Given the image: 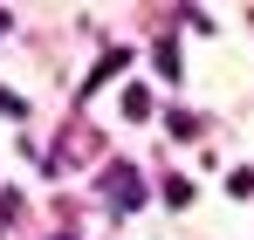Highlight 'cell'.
Masks as SVG:
<instances>
[{"label": "cell", "mask_w": 254, "mask_h": 240, "mask_svg": "<svg viewBox=\"0 0 254 240\" xmlns=\"http://www.w3.org/2000/svg\"><path fill=\"white\" fill-rule=\"evenodd\" d=\"M103 192H110L117 213H137V199H144V185H137V172H130V165H110V172H103Z\"/></svg>", "instance_id": "obj_1"}, {"label": "cell", "mask_w": 254, "mask_h": 240, "mask_svg": "<svg viewBox=\"0 0 254 240\" xmlns=\"http://www.w3.org/2000/svg\"><path fill=\"white\" fill-rule=\"evenodd\" d=\"M124 62H130V48H110V55H103V62L89 69V89H96V82H110V76H117V69H124Z\"/></svg>", "instance_id": "obj_2"}, {"label": "cell", "mask_w": 254, "mask_h": 240, "mask_svg": "<svg viewBox=\"0 0 254 240\" xmlns=\"http://www.w3.org/2000/svg\"><path fill=\"white\" fill-rule=\"evenodd\" d=\"M124 117H130V123L151 117V89H124Z\"/></svg>", "instance_id": "obj_3"}, {"label": "cell", "mask_w": 254, "mask_h": 240, "mask_svg": "<svg viewBox=\"0 0 254 240\" xmlns=\"http://www.w3.org/2000/svg\"><path fill=\"white\" fill-rule=\"evenodd\" d=\"M0 117H28V103H21L14 89H0Z\"/></svg>", "instance_id": "obj_4"}, {"label": "cell", "mask_w": 254, "mask_h": 240, "mask_svg": "<svg viewBox=\"0 0 254 240\" xmlns=\"http://www.w3.org/2000/svg\"><path fill=\"white\" fill-rule=\"evenodd\" d=\"M0 35H7V14H0Z\"/></svg>", "instance_id": "obj_5"}]
</instances>
